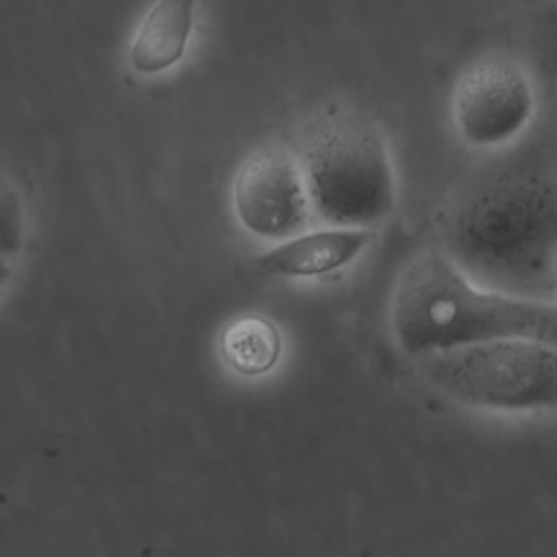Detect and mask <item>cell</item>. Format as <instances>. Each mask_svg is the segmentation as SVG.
Returning <instances> with one entry per match:
<instances>
[{
	"instance_id": "6da1fadb",
	"label": "cell",
	"mask_w": 557,
	"mask_h": 557,
	"mask_svg": "<svg viewBox=\"0 0 557 557\" xmlns=\"http://www.w3.org/2000/svg\"><path fill=\"white\" fill-rule=\"evenodd\" d=\"M444 252L479 285L527 296L555 285L557 183L542 170L498 165L455 198Z\"/></svg>"
},
{
	"instance_id": "5b68a950",
	"label": "cell",
	"mask_w": 557,
	"mask_h": 557,
	"mask_svg": "<svg viewBox=\"0 0 557 557\" xmlns=\"http://www.w3.org/2000/svg\"><path fill=\"white\" fill-rule=\"evenodd\" d=\"M535 115L529 72L505 54L472 61L453 89V124L459 139L479 150L516 141Z\"/></svg>"
},
{
	"instance_id": "ba28073f",
	"label": "cell",
	"mask_w": 557,
	"mask_h": 557,
	"mask_svg": "<svg viewBox=\"0 0 557 557\" xmlns=\"http://www.w3.org/2000/svg\"><path fill=\"white\" fill-rule=\"evenodd\" d=\"M194 22L196 0H154L131 39V67L150 76L176 65L187 50Z\"/></svg>"
},
{
	"instance_id": "7c38bea8",
	"label": "cell",
	"mask_w": 557,
	"mask_h": 557,
	"mask_svg": "<svg viewBox=\"0 0 557 557\" xmlns=\"http://www.w3.org/2000/svg\"><path fill=\"white\" fill-rule=\"evenodd\" d=\"M7 278H9V268H7V263H4L2 257H0V285H2Z\"/></svg>"
},
{
	"instance_id": "30bf717a",
	"label": "cell",
	"mask_w": 557,
	"mask_h": 557,
	"mask_svg": "<svg viewBox=\"0 0 557 557\" xmlns=\"http://www.w3.org/2000/svg\"><path fill=\"white\" fill-rule=\"evenodd\" d=\"M531 26V46L540 70L557 78V0H537Z\"/></svg>"
},
{
	"instance_id": "3957f363",
	"label": "cell",
	"mask_w": 557,
	"mask_h": 557,
	"mask_svg": "<svg viewBox=\"0 0 557 557\" xmlns=\"http://www.w3.org/2000/svg\"><path fill=\"white\" fill-rule=\"evenodd\" d=\"M298 161L311 213L326 226H379L396 205V174L379 124L352 109L313 117Z\"/></svg>"
},
{
	"instance_id": "9c48e42d",
	"label": "cell",
	"mask_w": 557,
	"mask_h": 557,
	"mask_svg": "<svg viewBox=\"0 0 557 557\" xmlns=\"http://www.w3.org/2000/svg\"><path fill=\"white\" fill-rule=\"evenodd\" d=\"M220 350L224 361L244 376H261L270 372L283 352V339L274 322L263 315L248 313L235 318L222 333Z\"/></svg>"
},
{
	"instance_id": "5bb4252c",
	"label": "cell",
	"mask_w": 557,
	"mask_h": 557,
	"mask_svg": "<svg viewBox=\"0 0 557 557\" xmlns=\"http://www.w3.org/2000/svg\"><path fill=\"white\" fill-rule=\"evenodd\" d=\"M533 2H537V0H533Z\"/></svg>"
},
{
	"instance_id": "4fadbf2b",
	"label": "cell",
	"mask_w": 557,
	"mask_h": 557,
	"mask_svg": "<svg viewBox=\"0 0 557 557\" xmlns=\"http://www.w3.org/2000/svg\"><path fill=\"white\" fill-rule=\"evenodd\" d=\"M553 274H555V285H557V259H555V270H553Z\"/></svg>"
},
{
	"instance_id": "277c9868",
	"label": "cell",
	"mask_w": 557,
	"mask_h": 557,
	"mask_svg": "<svg viewBox=\"0 0 557 557\" xmlns=\"http://www.w3.org/2000/svg\"><path fill=\"white\" fill-rule=\"evenodd\" d=\"M444 396L476 409L522 413L557 409V346L498 337L413 357Z\"/></svg>"
},
{
	"instance_id": "52a82bcc",
	"label": "cell",
	"mask_w": 557,
	"mask_h": 557,
	"mask_svg": "<svg viewBox=\"0 0 557 557\" xmlns=\"http://www.w3.org/2000/svg\"><path fill=\"white\" fill-rule=\"evenodd\" d=\"M374 239V228L361 226L305 228L259 255L257 268L278 278H318L355 263Z\"/></svg>"
},
{
	"instance_id": "7a4b0ae2",
	"label": "cell",
	"mask_w": 557,
	"mask_h": 557,
	"mask_svg": "<svg viewBox=\"0 0 557 557\" xmlns=\"http://www.w3.org/2000/svg\"><path fill=\"white\" fill-rule=\"evenodd\" d=\"M396 346L418 357L498 337H531L557 346V305L474 283L444 250L418 252L389 300Z\"/></svg>"
},
{
	"instance_id": "8992f818",
	"label": "cell",
	"mask_w": 557,
	"mask_h": 557,
	"mask_svg": "<svg viewBox=\"0 0 557 557\" xmlns=\"http://www.w3.org/2000/svg\"><path fill=\"white\" fill-rule=\"evenodd\" d=\"M233 211L244 231L265 242L305 231L313 213L298 157L281 146L250 154L233 183Z\"/></svg>"
},
{
	"instance_id": "8fae6325",
	"label": "cell",
	"mask_w": 557,
	"mask_h": 557,
	"mask_svg": "<svg viewBox=\"0 0 557 557\" xmlns=\"http://www.w3.org/2000/svg\"><path fill=\"white\" fill-rule=\"evenodd\" d=\"M24 211L13 183L0 174V257L13 255L22 246Z\"/></svg>"
}]
</instances>
